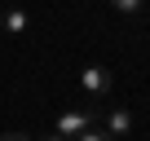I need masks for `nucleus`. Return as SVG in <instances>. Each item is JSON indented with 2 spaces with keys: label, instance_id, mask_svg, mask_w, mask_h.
<instances>
[{
  "label": "nucleus",
  "instance_id": "nucleus-1",
  "mask_svg": "<svg viewBox=\"0 0 150 141\" xmlns=\"http://www.w3.org/2000/svg\"><path fill=\"white\" fill-rule=\"evenodd\" d=\"M88 123H97V106H75V110H66L62 119H57V137H80Z\"/></svg>",
  "mask_w": 150,
  "mask_h": 141
},
{
  "label": "nucleus",
  "instance_id": "nucleus-2",
  "mask_svg": "<svg viewBox=\"0 0 150 141\" xmlns=\"http://www.w3.org/2000/svg\"><path fill=\"white\" fill-rule=\"evenodd\" d=\"M80 84H84V93L97 102V97H106V93H110V84H115V80H110V70H106V66H88L84 75H80Z\"/></svg>",
  "mask_w": 150,
  "mask_h": 141
},
{
  "label": "nucleus",
  "instance_id": "nucleus-3",
  "mask_svg": "<svg viewBox=\"0 0 150 141\" xmlns=\"http://www.w3.org/2000/svg\"><path fill=\"white\" fill-rule=\"evenodd\" d=\"M97 119H106V128H102V132H110L115 141H119V137L132 128V115H128V110H119V106H110V110H97Z\"/></svg>",
  "mask_w": 150,
  "mask_h": 141
},
{
  "label": "nucleus",
  "instance_id": "nucleus-4",
  "mask_svg": "<svg viewBox=\"0 0 150 141\" xmlns=\"http://www.w3.org/2000/svg\"><path fill=\"white\" fill-rule=\"evenodd\" d=\"M0 22H5V31H9V35H22V31L31 27V18H27L22 9H0Z\"/></svg>",
  "mask_w": 150,
  "mask_h": 141
},
{
  "label": "nucleus",
  "instance_id": "nucleus-5",
  "mask_svg": "<svg viewBox=\"0 0 150 141\" xmlns=\"http://www.w3.org/2000/svg\"><path fill=\"white\" fill-rule=\"evenodd\" d=\"M71 141H115V137H110V132H102V128H93V123H88V128H84V132H80V137H71Z\"/></svg>",
  "mask_w": 150,
  "mask_h": 141
},
{
  "label": "nucleus",
  "instance_id": "nucleus-6",
  "mask_svg": "<svg viewBox=\"0 0 150 141\" xmlns=\"http://www.w3.org/2000/svg\"><path fill=\"white\" fill-rule=\"evenodd\" d=\"M110 5H115L119 13H141V9H146V0H110Z\"/></svg>",
  "mask_w": 150,
  "mask_h": 141
},
{
  "label": "nucleus",
  "instance_id": "nucleus-7",
  "mask_svg": "<svg viewBox=\"0 0 150 141\" xmlns=\"http://www.w3.org/2000/svg\"><path fill=\"white\" fill-rule=\"evenodd\" d=\"M0 141H31V137H27V132H5Z\"/></svg>",
  "mask_w": 150,
  "mask_h": 141
},
{
  "label": "nucleus",
  "instance_id": "nucleus-8",
  "mask_svg": "<svg viewBox=\"0 0 150 141\" xmlns=\"http://www.w3.org/2000/svg\"><path fill=\"white\" fill-rule=\"evenodd\" d=\"M40 141H66V137H57V132H49V137H40Z\"/></svg>",
  "mask_w": 150,
  "mask_h": 141
},
{
  "label": "nucleus",
  "instance_id": "nucleus-9",
  "mask_svg": "<svg viewBox=\"0 0 150 141\" xmlns=\"http://www.w3.org/2000/svg\"><path fill=\"white\" fill-rule=\"evenodd\" d=\"M146 9H150V0H146Z\"/></svg>",
  "mask_w": 150,
  "mask_h": 141
},
{
  "label": "nucleus",
  "instance_id": "nucleus-10",
  "mask_svg": "<svg viewBox=\"0 0 150 141\" xmlns=\"http://www.w3.org/2000/svg\"><path fill=\"white\" fill-rule=\"evenodd\" d=\"M0 9H5V5H0Z\"/></svg>",
  "mask_w": 150,
  "mask_h": 141
}]
</instances>
